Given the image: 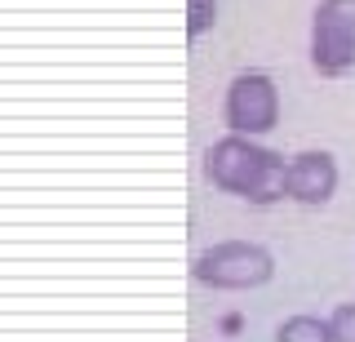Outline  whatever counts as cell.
I'll list each match as a JSON object with an SVG mask.
<instances>
[{"instance_id":"cell-7","label":"cell","mask_w":355,"mask_h":342,"mask_svg":"<svg viewBox=\"0 0 355 342\" xmlns=\"http://www.w3.org/2000/svg\"><path fill=\"white\" fill-rule=\"evenodd\" d=\"M218 27V0H187V36H205Z\"/></svg>"},{"instance_id":"cell-2","label":"cell","mask_w":355,"mask_h":342,"mask_svg":"<svg viewBox=\"0 0 355 342\" xmlns=\"http://www.w3.org/2000/svg\"><path fill=\"white\" fill-rule=\"evenodd\" d=\"M191 275L200 284H209V289H222V293L262 289L275 275V258L266 245H253V240H222V245H209L191 262Z\"/></svg>"},{"instance_id":"cell-1","label":"cell","mask_w":355,"mask_h":342,"mask_svg":"<svg viewBox=\"0 0 355 342\" xmlns=\"http://www.w3.org/2000/svg\"><path fill=\"white\" fill-rule=\"evenodd\" d=\"M205 173L218 191L227 196H240L249 205H275V200H288L284 196V173H288V160L280 151L262 147L258 138L249 134H227L218 138L214 147L205 151Z\"/></svg>"},{"instance_id":"cell-6","label":"cell","mask_w":355,"mask_h":342,"mask_svg":"<svg viewBox=\"0 0 355 342\" xmlns=\"http://www.w3.org/2000/svg\"><path fill=\"white\" fill-rule=\"evenodd\" d=\"M275 342H333V325L320 316H288L275 329Z\"/></svg>"},{"instance_id":"cell-3","label":"cell","mask_w":355,"mask_h":342,"mask_svg":"<svg viewBox=\"0 0 355 342\" xmlns=\"http://www.w3.org/2000/svg\"><path fill=\"white\" fill-rule=\"evenodd\" d=\"M311 67L347 76L355 67V0H320L311 18Z\"/></svg>"},{"instance_id":"cell-4","label":"cell","mask_w":355,"mask_h":342,"mask_svg":"<svg viewBox=\"0 0 355 342\" xmlns=\"http://www.w3.org/2000/svg\"><path fill=\"white\" fill-rule=\"evenodd\" d=\"M222 116H227L231 134H249V138L271 134V129L280 125V85L266 71H240L236 80L227 85Z\"/></svg>"},{"instance_id":"cell-5","label":"cell","mask_w":355,"mask_h":342,"mask_svg":"<svg viewBox=\"0 0 355 342\" xmlns=\"http://www.w3.org/2000/svg\"><path fill=\"white\" fill-rule=\"evenodd\" d=\"M338 160L329 151H297L284 173V196L293 205H329L338 191Z\"/></svg>"},{"instance_id":"cell-8","label":"cell","mask_w":355,"mask_h":342,"mask_svg":"<svg viewBox=\"0 0 355 342\" xmlns=\"http://www.w3.org/2000/svg\"><path fill=\"white\" fill-rule=\"evenodd\" d=\"M329 325H333V342H355V302L333 307Z\"/></svg>"}]
</instances>
